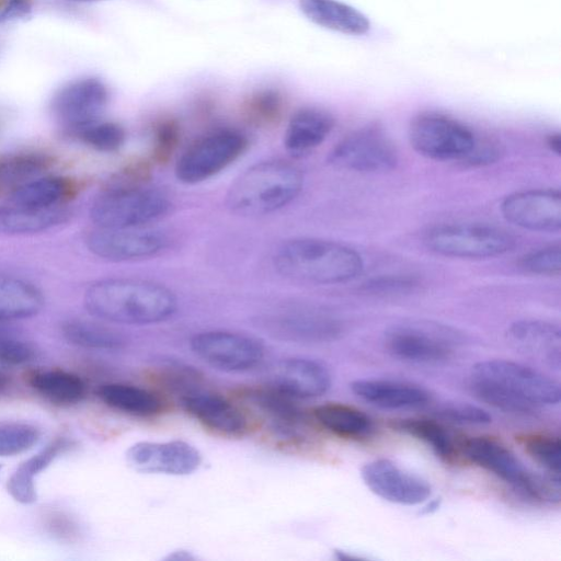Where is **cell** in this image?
Instances as JSON below:
<instances>
[{
	"label": "cell",
	"instance_id": "1",
	"mask_svg": "<svg viewBox=\"0 0 561 561\" xmlns=\"http://www.w3.org/2000/svg\"><path fill=\"white\" fill-rule=\"evenodd\" d=\"M471 392L480 401L504 412L529 414L558 404L560 383L527 365L506 359L477 363L470 375Z\"/></svg>",
	"mask_w": 561,
	"mask_h": 561
},
{
	"label": "cell",
	"instance_id": "2",
	"mask_svg": "<svg viewBox=\"0 0 561 561\" xmlns=\"http://www.w3.org/2000/svg\"><path fill=\"white\" fill-rule=\"evenodd\" d=\"M87 310L94 317L122 324H153L174 314V293L156 282L107 278L92 284L84 294Z\"/></svg>",
	"mask_w": 561,
	"mask_h": 561
},
{
	"label": "cell",
	"instance_id": "3",
	"mask_svg": "<svg viewBox=\"0 0 561 561\" xmlns=\"http://www.w3.org/2000/svg\"><path fill=\"white\" fill-rule=\"evenodd\" d=\"M274 266L288 278L333 285L350 282L363 271V259L348 245L318 238H294L275 251Z\"/></svg>",
	"mask_w": 561,
	"mask_h": 561
},
{
	"label": "cell",
	"instance_id": "4",
	"mask_svg": "<svg viewBox=\"0 0 561 561\" xmlns=\"http://www.w3.org/2000/svg\"><path fill=\"white\" fill-rule=\"evenodd\" d=\"M302 186L304 174L297 165L285 160L261 161L234 180L226 204L240 216H263L287 206Z\"/></svg>",
	"mask_w": 561,
	"mask_h": 561
},
{
	"label": "cell",
	"instance_id": "5",
	"mask_svg": "<svg viewBox=\"0 0 561 561\" xmlns=\"http://www.w3.org/2000/svg\"><path fill=\"white\" fill-rule=\"evenodd\" d=\"M461 448L472 463L494 474L520 495L541 502L560 501V476L531 471L496 438L474 436L465 440Z\"/></svg>",
	"mask_w": 561,
	"mask_h": 561
},
{
	"label": "cell",
	"instance_id": "6",
	"mask_svg": "<svg viewBox=\"0 0 561 561\" xmlns=\"http://www.w3.org/2000/svg\"><path fill=\"white\" fill-rule=\"evenodd\" d=\"M171 209L169 197L146 185H117L101 194L93 203L91 219L99 228L144 227Z\"/></svg>",
	"mask_w": 561,
	"mask_h": 561
},
{
	"label": "cell",
	"instance_id": "7",
	"mask_svg": "<svg viewBox=\"0 0 561 561\" xmlns=\"http://www.w3.org/2000/svg\"><path fill=\"white\" fill-rule=\"evenodd\" d=\"M461 342V335L454 329L423 321L394 325L383 340L391 356L415 365L443 364L454 356Z\"/></svg>",
	"mask_w": 561,
	"mask_h": 561
},
{
	"label": "cell",
	"instance_id": "8",
	"mask_svg": "<svg viewBox=\"0 0 561 561\" xmlns=\"http://www.w3.org/2000/svg\"><path fill=\"white\" fill-rule=\"evenodd\" d=\"M424 243L432 252L459 259H488L511 251L516 243L507 230L486 224H447L431 228Z\"/></svg>",
	"mask_w": 561,
	"mask_h": 561
},
{
	"label": "cell",
	"instance_id": "9",
	"mask_svg": "<svg viewBox=\"0 0 561 561\" xmlns=\"http://www.w3.org/2000/svg\"><path fill=\"white\" fill-rule=\"evenodd\" d=\"M249 147L248 137L237 129H218L191 144L175 164L179 181L195 184L221 172Z\"/></svg>",
	"mask_w": 561,
	"mask_h": 561
},
{
	"label": "cell",
	"instance_id": "10",
	"mask_svg": "<svg viewBox=\"0 0 561 561\" xmlns=\"http://www.w3.org/2000/svg\"><path fill=\"white\" fill-rule=\"evenodd\" d=\"M409 138L415 151L439 161H462L477 140L466 125L435 112L415 116L409 127Z\"/></svg>",
	"mask_w": 561,
	"mask_h": 561
},
{
	"label": "cell",
	"instance_id": "11",
	"mask_svg": "<svg viewBox=\"0 0 561 561\" xmlns=\"http://www.w3.org/2000/svg\"><path fill=\"white\" fill-rule=\"evenodd\" d=\"M262 327L273 336L299 343H327L344 332L343 320L331 310L313 305L280 308L262 318Z\"/></svg>",
	"mask_w": 561,
	"mask_h": 561
},
{
	"label": "cell",
	"instance_id": "12",
	"mask_svg": "<svg viewBox=\"0 0 561 561\" xmlns=\"http://www.w3.org/2000/svg\"><path fill=\"white\" fill-rule=\"evenodd\" d=\"M328 161L344 170L386 172L398 164V152L392 140L380 127L368 125L341 139L330 151Z\"/></svg>",
	"mask_w": 561,
	"mask_h": 561
},
{
	"label": "cell",
	"instance_id": "13",
	"mask_svg": "<svg viewBox=\"0 0 561 561\" xmlns=\"http://www.w3.org/2000/svg\"><path fill=\"white\" fill-rule=\"evenodd\" d=\"M110 99L107 85L96 77H82L59 88L51 98L50 112L73 134L100 119Z\"/></svg>",
	"mask_w": 561,
	"mask_h": 561
},
{
	"label": "cell",
	"instance_id": "14",
	"mask_svg": "<svg viewBox=\"0 0 561 561\" xmlns=\"http://www.w3.org/2000/svg\"><path fill=\"white\" fill-rule=\"evenodd\" d=\"M191 348L207 365L232 373L253 368L264 355L263 344L257 339L221 330L195 334Z\"/></svg>",
	"mask_w": 561,
	"mask_h": 561
},
{
	"label": "cell",
	"instance_id": "15",
	"mask_svg": "<svg viewBox=\"0 0 561 561\" xmlns=\"http://www.w3.org/2000/svg\"><path fill=\"white\" fill-rule=\"evenodd\" d=\"M89 250L108 261H131L154 256L169 245L168 236L157 229L99 228L87 237Z\"/></svg>",
	"mask_w": 561,
	"mask_h": 561
},
{
	"label": "cell",
	"instance_id": "16",
	"mask_svg": "<svg viewBox=\"0 0 561 561\" xmlns=\"http://www.w3.org/2000/svg\"><path fill=\"white\" fill-rule=\"evenodd\" d=\"M360 476L375 495L393 504L419 505L427 501L432 493L426 480L386 458L365 463Z\"/></svg>",
	"mask_w": 561,
	"mask_h": 561
},
{
	"label": "cell",
	"instance_id": "17",
	"mask_svg": "<svg viewBox=\"0 0 561 561\" xmlns=\"http://www.w3.org/2000/svg\"><path fill=\"white\" fill-rule=\"evenodd\" d=\"M501 211L523 229L557 232L561 228V194L552 188L515 192L502 201Z\"/></svg>",
	"mask_w": 561,
	"mask_h": 561
},
{
	"label": "cell",
	"instance_id": "18",
	"mask_svg": "<svg viewBox=\"0 0 561 561\" xmlns=\"http://www.w3.org/2000/svg\"><path fill=\"white\" fill-rule=\"evenodd\" d=\"M126 458L137 471L171 476L190 474L202 463L199 451L183 440L139 442L128 448Z\"/></svg>",
	"mask_w": 561,
	"mask_h": 561
},
{
	"label": "cell",
	"instance_id": "19",
	"mask_svg": "<svg viewBox=\"0 0 561 561\" xmlns=\"http://www.w3.org/2000/svg\"><path fill=\"white\" fill-rule=\"evenodd\" d=\"M272 388L296 399L324 394L331 386L328 369L319 362L291 357L278 362L271 374Z\"/></svg>",
	"mask_w": 561,
	"mask_h": 561
},
{
	"label": "cell",
	"instance_id": "20",
	"mask_svg": "<svg viewBox=\"0 0 561 561\" xmlns=\"http://www.w3.org/2000/svg\"><path fill=\"white\" fill-rule=\"evenodd\" d=\"M507 337L519 352L551 369H560L561 330L558 324L545 320H519L508 328Z\"/></svg>",
	"mask_w": 561,
	"mask_h": 561
},
{
	"label": "cell",
	"instance_id": "21",
	"mask_svg": "<svg viewBox=\"0 0 561 561\" xmlns=\"http://www.w3.org/2000/svg\"><path fill=\"white\" fill-rule=\"evenodd\" d=\"M184 409L205 427L236 436L247 427L244 414L227 399L209 392H191L182 398Z\"/></svg>",
	"mask_w": 561,
	"mask_h": 561
},
{
	"label": "cell",
	"instance_id": "22",
	"mask_svg": "<svg viewBox=\"0 0 561 561\" xmlns=\"http://www.w3.org/2000/svg\"><path fill=\"white\" fill-rule=\"evenodd\" d=\"M351 389L366 403L387 410L420 408L431 399L420 386L390 379H357L351 383Z\"/></svg>",
	"mask_w": 561,
	"mask_h": 561
},
{
	"label": "cell",
	"instance_id": "23",
	"mask_svg": "<svg viewBox=\"0 0 561 561\" xmlns=\"http://www.w3.org/2000/svg\"><path fill=\"white\" fill-rule=\"evenodd\" d=\"M249 399L274 435L284 440L295 439L301 435L305 417L291 401L293 398L271 388L251 392Z\"/></svg>",
	"mask_w": 561,
	"mask_h": 561
},
{
	"label": "cell",
	"instance_id": "24",
	"mask_svg": "<svg viewBox=\"0 0 561 561\" xmlns=\"http://www.w3.org/2000/svg\"><path fill=\"white\" fill-rule=\"evenodd\" d=\"M302 14L312 23L347 35H364L370 21L356 8L340 0H299Z\"/></svg>",
	"mask_w": 561,
	"mask_h": 561
},
{
	"label": "cell",
	"instance_id": "25",
	"mask_svg": "<svg viewBox=\"0 0 561 561\" xmlns=\"http://www.w3.org/2000/svg\"><path fill=\"white\" fill-rule=\"evenodd\" d=\"M334 126V117L323 108L307 106L289 119L284 138L286 149L302 154L321 145Z\"/></svg>",
	"mask_w": 561,
	"mask_h": 561
},
{
	"label": "cell",
	"instance_id": "26",
	"mask_svg": "<svg viewBox=\"0 0 561 561\" xmlns=\"http://www.w3.org/2000/svg\"><path fill=\"white\" fill-rule=\"evenodd\" d=\"M69 217L62 205L32 208L19 205L0 207V231L11 234L33 233L60 225Z\"/></svg>",
	"mask_w": 561,
	"mask_h": 561
},
{
	"label": "cell",
	"instance_id": "27",
	"mask_svg": "<svg viewBox=\"0 0 561 561\" xmlns=\"http://www.w3.org/2000/svg\"><path fill=\"white\" fill-rule=\"evenodd\" d=\"M44 304L32 284L0 273V323L37 314Z\"/></svg>",
	"mask_w": 561,
	"mask_h": 561
},
{
	"label": "cell",
	"instance_id": "28",
	"mask_svg": "<svg viewBox=\"0 0 561 561\" xmlns=\"http://www.w3.org/2000/svg\"><path fill=\"white\" fill-rule=\"evenodd\" d=\"M313 416L329 432L345 438L360 439L373 432V421L359 409L329 402L317 407Z\"/></svg>",
	"mask_w": 561,
	"mask_h": 561
},
{
	"label": "cell",
	"instance_id": "29",
	"mask_svg": "<svg viewBox=\"0 0 561 561\" xmlns=\"http://www.w3.org/2000/svg\"><path fill=\"white\" fill-rule=\"evenodd\" d=\"M99 398L108 407L135 416H151L161 410L160 399L151 391L126 383H106Z\"/></svg>",
	"mask_w": 561,
	"mask_h": 561
},
{
	"label": "cell",
	"instance_id": "30",
	"mask_svg": "<svg viewBox=\"0 0 561 561\" xmlns=\"http://www.w3.org/2000/svg\"><path fill=\"white\" fill-rule=\"evenodd\" d=\"M30 383L41 396L57 404L78 403L87 392L85 383L78 375L61 369L37 371L31 376Z\"/></svg>",
	"mask_w": 561,
	"mask_h": 561
},
{
	"label": "cell",
	"instance_id": "31",
	"mask_svg": "<svg viewBox=\"0 0 561 561\" xmlns=\"http://www.w3.org/2000/svg\"><path fill=\"white\" fill-rule=\"evenodd\" d=\"M70 190V183L64 178L41 175L9 193V202L32 208H48L61 205Z\"/></svg>",
	"mask_w": 561,
	"mask_h": 561
},
{
	"label": "cell",
	"instance_id": "32",
	"mask_svg": "<svg viewBox=\"0 0 561 561\" xmlns=\"http://www.w3.org/2000/svg\"><path fill=\"white\" fill-rule=\"evenodd\" d=\"M61 333L68 343L82 348L117 350L125 343L117 331L83 319L67 320L61 325Z\"/></svg>",
	"mask_w": 561,
	"mask_h": 561
},
{
	"label": "cell",
	"instance_id": "33",
	"mask_svg": "<svg viewBox=\"0 0 561 561\" xmlns=\"http://www.w3.org/2000/svg\"><path fill=\"white\" fill-rule=\"evenodd\" d=\"M48 159L39 153H16L0 158V191L11 193L23 184L41 176L48 167Z\"/></svg>",
	"mask_w": 561,
	"mask_h": 561
},
{
	"label": "cell",
	"instance_id": "34",
	"mask_svg": "<svg viewBox=\"0 0 561 561\" xmlns=\"http://www.w3.org/2000/svg\"><path fill=\"white\" fill-rule=\"evenodd\" d=\"M285 107L286 102L279 90L263 88L253 91L244 99L241 111L249 124L270 127L280 122Z\"/></svg>",
	"mask_w": 561,
	"mask_h": 561
},
{
	"label": "cell",
	"instance_id": "35",
	"mask_svg": "<svg viewBox=\"0 0 561 561\" xmlns=\"http://www.w3.org/2000/svg\"><path fill=\"white\" fill-rule=\"evenodd\" d=\"M405 434L426 444L442 460L449 461L455 455V444L449 432L440 423L430 419H407L397 424Z\"/></svg>",
	"mask_w": 561,
	"mask_h": 561
},
{
	"label": "cell",
	"instance_id": "36",
	"mask_svg": "<svg viewBox=\"0 0 561 561\" xmlns=\"http://www.w3.org/2000/svg\"><path fill=\"white\" fill-rule=\"evenodd\" d=\"M89 147L102 151L114 152L125 142V129L117 123L96 121L73 133Z\"/></svg>",
	"mask_w": 561,
	"mask_h": 561
},
{
	"label": "cell",
	"instance_id": "37",
	"mask_svg": "<svg viewBox=\"0 0 561 561\" xmlns=\"http://www.w3.org/2000/svg\"><path fill=\"white\" fill-rule=\"evenodd\" d=\"M529 457L547 473L560 476L561 443L558 436L534 434L524 438Z\"/></svg>",
	"mask_w": 561,
	"mask_h": 561
},
{
	"label": "cell",
	"instance_id": "38",
	"mask_svg": "<svg viewBox=\"0 0 561 561\" xmlns=\"http://www.w3.org/2000/svg\"><path fill=\"white\" fill-rule=\"evenodd\" d=\"M37 427L21 422L0 423V457L15 456L31 449L39 439Z\"/></svg>",
	"mask_w": 561,
	"mask_h": 561
},
{
	"label": "cell",
	"instance_id": "39",
	"mask_svg": "<svg viewBox=\"0 0 561 561\" xmlns=\"http://www.w3.org/2000/svg\"><path fill=\"white\" fill-rule=\"evenodd\" d=\"M181 140V127L175 118L164 117L153 128L152 159L165 163Z\"/></svg>",
	"mask_w": 561,
	"mask_h": 561
},
{
	"label": "cell",
	"instance_id": "40",
	"mask_svg": "<svg viewBox=\"0 0 561 561\" xmlns=\"http://www.w3.org/2000/svg\"><path fill=\"white\" fill-rule=\"evenodd\" d=\"M522 267L535 275L553 276L561 271V248L548 245L527 253L520 261Z\"/></svg>",
	"mask_w": 561,
	"mask_h": 561
},
{
	"label": "cell",
	"instance_id": "41",
	"mask_svg": "<svg viewBox=\"0 0 561 561\" xmlns=\"http://www.w3.org/2000/svg\"><path fill=\"white\" fill-rule=\"evenodd\" d=\"M419 286L416 277L404 274L383 275L367 280L363 289L377 296H396L413 291Z\"/></svg>",
	"mask_w": 561,
	"mask_h": 561
},
{
	"label": "cell",
	"instance_id": "42",
	"mask_svg": "<svg viewBox=\"0 0 561 561\" xmlns=\"http://www.w3.org/2000/svg\"><path fill=\"white\" fill-rule=\"evenodd\" d=\"M36 355L34 346L21 339L0 333V364L22 365Z\"/></svg>",
	"mask_w": 561,
	"mask_h": 561
},
{
	"label": "cell",
	"instance_id": "43",
	"mask_svg": "<svg viewBox=\"0 0 561 561\" xmlns=\"http://www.w3.org/2000/svg\"><path fill=\"white\" fill-rule=\"evenodd\" d=\"M440 415L453 422L461 424H488L491 422V415L480 407L470 403H446Z\"/></svg>",
	"mask_w": 561,
	"mask_h": 561
},
{
	"label": "cell",
	"instance_id": "44",
	"mask_svg": "<svg viewBox=\"0 0 561 561\" xmlns=\"http://www.w3.org/2000/svg\"><path fill=\"white\" fill-rule=\"evenodd\" d=\"M64 447H66L64 440H55L45 449L22 462L14 472L28 481L35 482L34 478L37 473L47 468Z\"/></svg>",
	"mask_w": 561,
	"mask_h": 561
},
{
	"label": "cell",
	"instance_id": "45",
	"mask_svg": "<svg viewBox=\"0 0 561 561\" xmlns=\"http://www.w3.org/2000/svg\"><path fill=\"white\" fill-rule=\"evenodd\" d=\"M32 12V0H0V25L24 20Z\"/></svg>",
	"mask_w": 561,
	"mask_h": 561
},
{
	"label": "cell",
	"instance_id": "46",
	"mask_svg": "<svg viewBox=\"0 0 561 561\" xmlns=\"http://www.w3.org/2000/svg\"><path fill=\"white\" fill-rule=\"evenodd\" d=\"M500 150L496 145L490 140H480L477 138L476 144L469 154L462 160L463 163L470 165L489 164L497 160Z\"/></svg>",
	"mask_w": 561,
	"mask_h": 561
},
{
	"label": "cell",
	"instance_id": "47",
	"mask_svg": "<svg viewBox=\"0 0 561 561\" xmlns=\"http://www.w3.org/2000/svg\"><path fill=\"white\" fill-rule=\"evenodd\" d=\"M547 146L549 149L554 152L556 154H560V148H561V138L560 134H551L547 138Z\"/></svg>",
	"mask_w": 561,
	"mask_h": 561
},
{
	"label": "cell",
	"instance_id": "48",
	"mask_svg": "<svg viewBox=\"0 0 561 561\" xmlns=\"http://www.w3.org/2000/svg\"><path fill=\"white\" fill-rule=\"evenodd\" d=\"M8 386V379L4 375L0 374V392H2Z\"/></svg>",
	"mask_w": 561,
	"mask_h": 561
},
{
	"label": "cell",
	"instance_id": "49",
	"mask_svg": "<svg viewBox=\"0 0 561 561\" xmlns=\"http://www.w3.org/2000/svg\"><path fill=\"white\" fill-rule=\"evenodd\" d=\"M68 1L77 2V3H91V2H99V1H104V0H68Z\"/></svg>",
	"mask_w": 561,
	"mask_h": 561
},
{
	"label": "cell",
	"instance_id": "50",
	"mask_svg": "<svg viewBox=\"0 0 561 561\" xmlns=\"http://www.w3.org/2000/svg\"><path fill=\"white\" fill-rule=\"evenodd\" d=\"M0 469H1V466H0Z\"/></svg>",
	"mask_w": 561,
	"mask_h": 561
}]
</instances>
